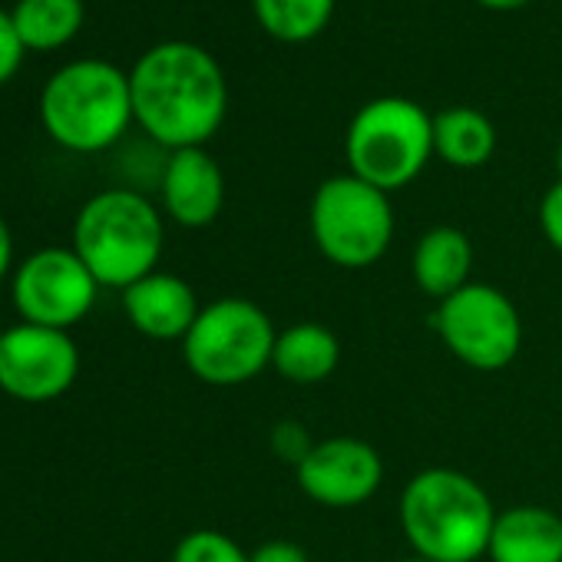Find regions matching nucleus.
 <instances>
[{
    "label": "nucleus",
    "instance_id": "1",
    "mask_svg": "<svg viewBox=\"0 0 562 562\" xmlns=\"http://www.w3.org/2000/svg\"><path fill=\"white\" fill-rule=\"evenodd\" d=\"M133 120L166 149H192L212 139L228 110V87L212 54L169 41L139 57L130 74Z\"/></svg>",
    "mask_w": 562,
    "mask_h": 562
},
{
    "label": "nucleus",
    "instance_id": "2",
    "mask_svg": "<svg viewBox=\"0 0 562 562\" xmlns=\"http://www.w3.org/2000/svg\"><path fill=\"white\" fill-rule=\"evenodd\" d=\"M401 529L417 555L434 562H476L486 555L496 509L486 490L450 467H430L401 493Z\"/></svg>",
    "mask_w": 562,
    "mask_h": 562
},
{
    "label": "nucleus",
    "instance_id": "3",
    "mask_svg": "<svg viewBox=\"0 0 562 562\" xmlns=\"http://www.w3.org/2000/svg\"><path fill=\"white\" fill-rule=\"evenodd\" d=\"M166 228L156 205L133 189L93 195L74 225V251L106 289H130L153 274L162 255Z\"/></svg>",
    "mask_w": 562,
    "mask_h": 562
},
{
    "label": "nucleus",
    "instance_id": "4",
    "mask_svg": "<svg viewBox=\"0 0 562 562\" xmlns=\"http://www.w3.org/2000/svg\"><path fill=\"white\" fill-rule=\"evenodd\" d=\"M47 133L74 153L110 149L133 123L130 74L106 60H77L57 70L41 97Z\"/></svg>",
    "mask_w": 562,
    "mask_h": 562
},
{
    "label": "nucleus",
    "instance_id": "5",
    "mask_svg": "<svg viewBox=\"0 0 562 562\" xmlns=\"http://www.w3.org/2000/svg\"><path fill=\"white\" fill-rule=\"evenodd\" d=\"M345 153L351 176L381 192L411 186L434 156V116L414 100L381 97L358 110L348 126Z\"/></svg>",
    "mask_w": 562,
    "mask_h": 562
},
{
    "label": "nucleus",
    "instance_id": "6",
    "mask_svg": "<svg viewBox=\"0 0 562 562\" xmlns=\"http://www.w3.org/2000/svg\"><path fill=\"white\" fill-rule=\"evenodd\" d=\"M278 331L248 299H218L205 305L182 338L189 371L212 387H238L271 368Z\"/></svg>",
    "mask_w": 562,
    "mask_h": 562
},
{
    "label": "nucleus",
    "instance_id": "7",
    "mask_svg": "<svg viewBox=\"0 0 562 562\" xmlns=\"http://www.w3.org/2000/svg\"><path fill=\"white\" fill-rule=\"evenodd\" d=\"M308 225L318 251L338 268H371L394 241V209L387 192L358 176H331L318 186Z\"/></svg>",
    "mask_w": 562,
    "mask_h": 562
},
{
    "label": "nucleus",
    "instance_id": "8",
    "mask_svg": "<svg viewBox=\"0 0 562 562\" xmlns=\"http://www.w3.org/2000/svg\"><path fill=\"white\" fill-rule=\"evenodd\" d=\"M434 328L443 348L473 371H503L522 348V322L506 292L470 281L437 302Z\"/></svg>",
    "mask_w": 562,
    "mask_h": 562
},
{
    "label": "nucleus",
    "instance_id": "9",
    "mask_svg": "<svg viewBox=\"0 0 562 562\" xmlns=\"http://www.w3.org/2000/svg\"><path fill=\"white\" fill-rule=\"evenodd\" d=\"M100 281L74 248H44L14 274V305L27 325L67 331L83 322L97 302Z\"/></svg>",
    "mask_w": 562,
    "mask_h": 562
},
{
    "label": "nucleus",
    "instance_id": "10",
    "mask_svg": "<svg viewBox=\"0 0 562 562\" xmlns=\"http://www.w3.org/2000/svg\"><path fill=\"white\" fill-rule=\"evenodd\" d=\"M80 355L67 331L24 322L0 335V391L18 401H54L74 387Z\"/></svg>",
    "mask_w": 562,
    "mask_h": 562
},
{
    "label": "nucleus",
    "instance_id": "11",
    "mask_svg": "<svg viewBox=\"0 0 562 562\" xmlns=\"http://www.w3.org/2000/svg\"><path fill=\"white\" fill-rule=\"evenodd\" d=\"M299 486L308 499L328 509H351L368 503L384 480L381 453L358 437H328L295 467Z\"/></svg>",
    "mask_w": 562,
    "mask_h": 562
},
{
    "label": "nucleus",
    "instance_id": "12",
    "mask_svg": "<svg viewBox=\"0 0 562 562\" xmlns=\"http://www.w3.org/2000/svg\"><path fill=\"white\" fill-rule=\"evenodd\" d=\"M162 205L186 228H205L218 218L225 202V176L202 149H176L162 166Z\"/></svg>",
    "mask_w": 562,
    "mask_h": 562
},
{
    "label": "nucleus",
    "instance_id": "13",
    "mask_svg": "<svg viewBox=\"0 0 562 562\" xmlns=\"http://www.w3.org/2000/svg\"><path fill=\"white\" fill-rule=\"evenodd\" d=\"M130 325L153 341H182L199 318V299L179 274L153 271L123 292Z\"/></svg>",
    "mask_w": 562,
    "mask_h": 562
},
{
    "label": "nucleus",
    "instance_id": "14",
    "mask_svg": "<svg viewBox=\"0 0 562 562\" xmlns=\"http://www.w3.org/2000/svg\"><path fill=\"white\" fill-rule=\"evenodd\" d=\"M490 562H562V516L546 506H509L496 513Z\"/></svg>",
    "mask_w": 562,
    "mask_h": 562
},
{
    "label": "nucleus",
    "instance_id": "15",
    "mask_svg": "<svg viewBox=\"0 0 562 562\" xmlns=\"http://www.w3.org/2000/svg\"><path fill=\"white\" fill-rule=\"evenodd\" d=\"M470 268H473V245L453 225H437L424 232L411 255L414 285L434 302H443L463 285H470Z\"/></svg>",
    "mask_w": 562,
    "mask_h": 562
},
{
    "label": "nucleus",
    "instance_id": "16",
    "mask_svg": "<svg viewBox=\"0 0 562 562\" xmlns=\"http://www.w3.org/2000/svg\"><path fill=\"white\" fill-rule=\"evenodd\" d=\"M341 364V341L331 328L318 322H299L285 331H278L271 368L292 384H322Z\"/></svg>",
    "mask_w": 562,
    "mask_h": 562
},
{
    "label": "nucleus",
    "instance_id": "17",
    "mask_svg": "<svg viewBox=\"0 0 562 562\" xmlns=\"http://www.w3.org/2000/svg\"><path fill=\"white\" fill-rule=\"evenodd\" d=\"M496 149L493 123L470 106H453L434 116V156L457 169L483 166Z\"/></svg>",
    "mask_w": 562,
    "mask_h": 562
},
{
    "label": "nucleus",
    "instance_id": "18",
    "mask_svg": "<svg viewBox=\"0 0 562 562\" xmlns=\"http://www.w3.org/2000/svg\"><path fill=\"white\" fill-rule=\"evenodd\" d=\"M11 21L24 50H60L83 27V0H18Z\"/></svg>",
    "mask_w": 562,
    "mask_h": 562
},
{
    "label": "nucleus",
    "instance_id": "19",
    "mask_svg": "<svg viewBox=\"0 0 562 562\" xmlns=\"http://www.w3.org/2000/svg\"><path fill=\"white\" fill-rule=\"evenodd\" d=\"M261 31L281 44H305L318 37L335 11V0H251Z\"/></svg>",
    "mask_w": 562,
    "mask_h": 562
},
{
    "label": "nucleus",
    "instance_id": "20",
    "mask_svg": "<svg viewBox=\"0 0 562 562\" xmlns=\"http://www.w3.org/2000/svg\"><path fill=\"white\" fill-rule=\"evenodd\" d=\"M172 562H248V552L218 529H195L179 539Z\"/></svg>",
    "mask_w": 562,
    "mask_h": 562
},
{
    "label": "nucleus",
    "instance_id": "21",
    "mask_svg": "<svg viewBox=\"0 0 562 562\" xmlns=\"http://www.w3.org/2000/svg\"><path fill=\"white\" fill-rule=\"evenodd\" d=\"M318 440H312V434L299 424V420H281L274 430H271V450L285 460V463H292V467H299L308 453H312V447H315Z\"/></svg>",
    "mask_w": 562,
    "mask_h": 562
},
{
    "label": "nucleus",
    "instance_id": "22",
    "mask_svg": "<svg viewBox=\"0 0 562 562\" xmlns=\"http://www.w3.org/2000/svg\"><path fill=\"white\" fill-rule=\"evenodd\" d=\"M24 60V44L18 37V27L8 11H0V87H4Z\"/></svg>",
    "mask_w": 562,
    "mask_h": 562
},
{
    "label": "nucleus",
    "instance_id": "23",
    "mask_svg": "<svg viewBox=\"0 0 562 562\" xmlns=\"http://www.w3.org/2000/svg\"><path fill=\"white\" fill-rule=\"evenodd\" d=\"M539 225L546 241L562 255V179H555L539 202Z\"/></svg>",
    "mask_w": 562,
    "mask_h": 562
},
{
    "label": "nucleus",
    "instance_id": "24",
    "mask_svg": "<svg viewBox=\"0 0 562 562\" xmlns=\"http://www.w3.org/2000/svg\"><path fill=\"white\" fill-rule=\"evenodd\" d=\"M248 562H312V559H308V552L299 542L268 539L255 552H248Z\"/></svg>",
    "mask_w": 562,
    "mask_h": 562
},
{
    "label": "nucleus",
    "instance_id": "25",
    "mask_svg": "<svg viewBox=\"0 0 562 562\" xmlns=\"http://www.w3.org/2000/svg\"><path fill=\"white\" fill-rule=\"evenodd\" d=\"M11 261H14V241H11V228H8V222H4V218H0V278L8 274Z\"/></svg>",
    "mask_w": 562,
    "mask_h": 562
},
{
    "label": "nucleus",
    "instance_id": "26",
    "mask_svg": "<svg viewBox=\"0 0 562 562\" xmlns=\"http://www.w3.org/2000/svg\"><path fill=\"white\" fill-rule=\"evenodd\" d=\"M483 8H493V11H513V8H522L529 0H480Z\"/></svg>",
    "mask_w": 562,
    "mask_h": 562
},
{
    "label": "nucleus",
    "instance_id": "27",
    "mask_svg": "<svg viewBox=\"0 0 562 562\" xmlns=\"http://www.w3.org/2000/svg\"><path fill=\"white\" fill-rule=\"evenodd\" d=\"M555 169H559V179H562V146H559V153H555Z\"/></svg>",
    "mask_w": 562,
    "mask_h": 562
},
{
    "label": "nucleus",
    "instance_id": "28",
    "mask_svg": "<svg viewBox=\"0 0 562 562\" xmlns=\"http://www.w3.org/2000/svg\"><path fill=\"white\" fill-rule=\"evenodd\" d=\"M401 562H434V559H424V555H414V559H401Z\"/></svg>",
    "mask_w": 562,
    "mask_h": 562
}]
</instances>
